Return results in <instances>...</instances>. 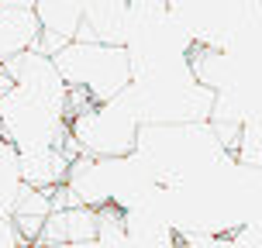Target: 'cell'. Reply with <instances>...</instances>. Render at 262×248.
I'll return each instance as SVG.
<instances>
[{
    "mask_svg": "<svg viewBox=\"0 0 262 248\" xmlns=\"http://www.w3.org/2000/svg\"><path fill=\"white\" fill-rule=\"evenodd\" d=\"M55 69L69 86H83L93 100H111L131 83V55L128 45L97 38H69L52 55Z\"/></svg>",
    "mask_w": 262,
    "mask_h": 248,
    "instance_id": "cell-1",
    "label": "cell"
},
{
    "mask_svg": "<svg viewBox=\"0 0 262 248\" xmlns=\"http://www.w3.org/2000/svg\"><path fill=\"white\" fill-rule=\"evenodd\" d=\"M69 134L79 142L83 155H128L135 148L138 118L131 110L128 97L118 93L111 100L90 104L69 118Z\"/></svg>",
    "mask_w": 262,
    "mask_h": 248,
    "instance_id": "cell-2",
    "label": "cell"
},
{
    "mask_svg": "<svg viewBox=\"0 0 262 248\" xmlns=\"http://www.w3.org/2000/svg\"><path fill=\"white\" fill-rule=\"evenodd\" d=\"M0 124H4V138H7L14 148L62 145V138L69 134L66 110L45 104L41 97L28 93L25 86H17V83L0 97Z\"/></svg>",
    "mask_w": 262,
    "mask_h": 248,
    "instance_id": "cell-3",
    "label": "cell"
},
{
    "mask_svg": "<svg viewBox=\"0 0 262 248\" xmlns=\"http://www.w3.org/2000/svg\"><path fill=\"white\" fill-rule=\"evenodd\" d=\"M35 245H97V207L69 204L52 210L41 224Z\"/></svg>",
    "mask_w": 262,
    "mask_h": 248,
    "instance_id": "cell-4",
    "label": "cell"
},
{
    "mask_svg": "<svg viewBox=\"0 0 262 248\" xmlns=\"http://www.w3.org/2000/svg\"><path fill=\"white\" fill-rule=\"evenodd\" d=\"M17 166H21V179H25V186H35V190H52V186L66 183L69 155H66L59 145L17 148Z\"/></svg>",
    "mask_w": 262,
    "mask_h": 248,
    "instance_id": "cell-5",
    "label": "cell"
},
{
    "mask_svg": "<svg viewBox=\"0 0 262 248\" xmlns=\"http://www.w3.org/2000/svg\"><path fill=\"white\" fill-rule=\"evenodd\" d=\"M41 35V21L35 7H7L0 4V62L11 55L35 49V41Z\"/></svg>",
    "mask_w": 262,
    "mask_h": 248,
    "instance_id": "cell-6",
    "label": "cell"
},
{
    "mask_svg": "<svg viewBox=\"0 0 262 248\" xmlns=\"http://www.w3.org/2000/svg\"><path fill=\"white\" fill-rule=\"evenodd\" d=\"M21 190H25V179L17 166V148L0 134V214H11Z\"/></svg>",
    "mask_w": 262,
    "mask_h": 248,
    "instance_id": "cell-7",
    "label": "cell"
},
{
    "mask_svg": "<svg viewBox=\"0 0 262 248\" xmlns=\"http://www.w3.org/2000/svg\"><path fill=\"white\" fill-rule=\"evenodd\" d=\"M97 245H104V248L128 245V235H124V210H121L118 204L97 207Z\"/></svg>",
    "mask_w": 262,
    "mask_h": 248,
    "instance_id": "cell-8",
    "label": "cell"
},
{
    "mask_svg": "<svg viewBox=\"0 0 262 248\" xmlns=\"http://www.w3.org/2000/svg\"><path fill=\"white\" fill-rule=\"evenodd\" d=\"M17 245H28L25 235L17 231L11 214H0V248H17Z\"/></svg>",
    "mask_w": 262,
    "mask_h": 248,
    "instance_id": "cell-9",
    "label": "cell"
},
{
    "mask_svg": "<svg viewBox=\"0 0 262 248\" xmlns=\"http://www.w3.org/2000/svg\"><path fill=\"white\" fill-rule=\"evenodd\" d=\"M11 86H14V79H11V73L4 69V62H0V97H4V93L11 90Z\"/></svg>",
    "mask_w": 262,
    "mask_h": 248,
    "instance_id": "cell-10",
    "label": "cell"
},
{
    "mask_svg": "<svg viewBox=\"0 0 262 248\" xmlns=\"http://www.w3.org/2000/svg\"><path fill=\"white\" fill-rule=\"evenodd\" d=\"M0 4H7V7H35V0H0Z\"/></svg>",
    "mask_w": 262,
    "mask_h": 248,
    "instance_id": "cell-11",
    "label": "cell"
}]
</instances>
